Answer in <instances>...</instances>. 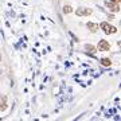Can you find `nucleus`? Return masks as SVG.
I'll use <instances>...</instances> for the list:
<instances>
[{
	"mask_svg": "<svg viewBox=\"0 0 121 121\" xmlns=\"http://www.w3.org/2000/svg\"><path fill=\"white\" fill-rule=\"evenodd\" d=\"M101 30L104 31L105 34H116L117 32V28L114 27V26H112V24H109V23H106V22H104V23H101Z\"/></svg>",
	"mask_w": 121,
	"mask_h": 121,
	"instance_id": "f257e3e1",
	"label": "nucleus"
},
{
	"mask_svg": "<svg viewBox=\"0 0 121 121\" xmlns=\"http://www.w3.org/2000/svg\"><path fill=\"white\" fill-rule=\"evenodd\" d=\"M77 14L78 16H88L92 14V10H89V8H85V7H81V8H78L77 10Z\"/></svg>",
	"mask_w": 121,
	"mask_h": 121,
	"instance_id": "f03ea898",
	"label": "nucleus"
},
{
	"mask_svg": "<svg viewBox=\"0 0 121 121\" xmlns=\"http://www.w3.org/2000/svg\"><path fill=\"white\" fill-rule=\"evenodd\" d=\"M110 49V44L108 40H101L98 43V50L100 51H109Z\"/></svg>",
	"mask_w": 121,
	"mask_h": 121,
	"instance_id": "7ed1b4c3",
	"label": "nucleus"
},
{
	"mask_svg": "<svg viewBox=\"0 0 121 121\" xmlns=\"http://www.w3.org/2000/svg\"><path fill=\"white\" fill-rule=\"evenodd\" d=\"M108 8H109L110 12H118L120 11V4L110 1V3H108Z\"/></svg>",
	"mask_w": 121,
	"mask_h": 121,
	"instance_id": "20e7f679",
	"label": "nucleus"
},
{
	"mask_svg": "<svg viewBox=\"0 0 121 121\" xmlns=\"http://www.w3.org/2000/svg\"><path fill=\"white\" fill-rule=\"evenodd\" d=\"M88 28L92 31V32H96L97 30H98V24H96V23H92V22H89L88 23Z\"/></svg>",
	"mask_w": 121,
	"mask_h": 121,
	"instance_id": "39448f33",
	"label": "nucleus"
},
{
	"mask_svg": "<svg viewBox=\"0 0 121 121\" xmlns=\"http://www.w3.org/2000/svg\"><path fill=\"white\" fill-rule=\"evenodd\" d=\"M101 65H102V66H110V65H112V60L109 59V58H102V59H101Z\"/></svg>",
	"mask_w": 121,
	"mask_h": 121,
	"instance_id": "423d86ee",
	"label": "nucleus"
},
{
	"mask_svg": "<svg viewBox=\"0 0 121 121\" xmlns=\"http://www.w3.org/2000/svg\"><path fill=\"white\" fill-rule=\"evenodd\" d=\"M85 49L88 50L90 54H94V53H96V47H94V46H92V44H86V46H85Z\"/></svg>",
	"mask_w": 121,
	"mask_h": 121,
	"instance_id": "0eeeda50",
	"label": "nucleus"
},
{
	"mask_svg": "<svg viewBox=\"0 0 121 121\" xmlns=\"http://www.w3.org/2000/svg\"><path fill=\"white\" fill-rule=\"evenodd\" d=\"M6 106H7V98H6V97H3L1 101H0V109H1V110L6 109Z\"/></svg>",
	"mask_w": 121,
	"mask_h": 121,
	"instance_id": "6e6552de",
	"label": "nucleus"
},
{
	"mask_svg": "<svg viewBox=\"0 0 121 121\" xmlns=\"http://www.w3.org/2000/svg\"><path fill=\"white\" fill-rule=\"evenodd\" d=\"M71 11H73V10H71V7H70V6H65V7H63V12H65V14H70Z\"/></svg>",
	"mask_w": 121,
	"mask_h": 121,
	"instance_id": "1a4fd4ad",
	"label": "nucleus"
},
{
	"mask_svg": "<svg viewBox=\"0 0 121 121\" xmlns=\"http://www.w3.org/2000/svg\"><path fill=\"white\" fill-rule=\"evenodd\" d=\"M112 1H113V3H117V4H120L121 3V0H112Z\"/></svg>",
	"mask_w": 121,
	"mask_h": 121,
	"instance_id": "9d476101",
	"label": "nucleus"
},
{
	"mask_svg": "<svg viewBox=\"0 0 121 121\" xmlns=\"http://www.w3.org/2000/svg\"><path fill=\"white\" fill-rule=\"evenodd\" d=\"M120 27H121V20H120Z\"/></svg>",
	"mask_w": 121,
	"mask_h": 121,
	"instance_id": "9b49d317",
	"label": "nucleus"
}]
</instances>
